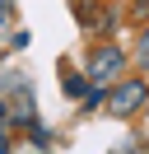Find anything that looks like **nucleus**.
<instances>
[{
  "label": "nucleus",
  "mask_w": 149,
  "mask_h": 154,
  "mask_svg": "<svg viewBox=\"0 0 149 154\" xmlns=\"http://www.w3.org/2000/svg\"><path fill=\"white\" fill-rule=\"evenodd\" d=\"M121 66H126V51H121L117 42H98V47L89 51V79L98 89H107L112 79H121Z\"/></svg>",
  "instance_id": "nucleus-2"
},
{
  "label": "nucleus",
  "mask_w": 149,
  "mask_h": 154,
  "mask_svg": "<svg viewBox=\"0 0 149 154\" xmlns=\"http://www.w3.org/2000/svg\"><path fill=\"white\" fill-rule=\"evenodd\" d=\"M5 122H9V107H5V103H0V126H5Z\"/></svg>",
  "instance_id": "nucleus-5"
},
{
  "label": "nucleus",
  "mask_w": 149,
  "mask_h": 154,
  "mask_svg": "<svg viewBox=\"0 0 149 154\" xmlns=\"http://www.w3.org/2000/svg\"><path fill=\"white\" fill-rule=\"evenodd\" d=\"M144 103H149V84H144L140 75H130V79H112V84H107V112L121 117V122H126V117H135Z\"/></svg>",
  "instance_id": "nucleus-1"
},
{
  "label": "nucleus",
  "mask_w": 149,
  "mask_h": 154,
  "mask_svg": "<svg viewBox=\"0 0 149 154\" xmlns=\"http://www.w3.org/2000/svg\"><path fill=\"white\" fill-rule=\"evenodd\" d=\"M135 61H140V66H149V28L140 33V42H135Z\"/></svg>",
  "instance_id": "nucleus-3"
},
{
  "label": "nucleus",
  "mask_w": 149,
  "mask_h": 154,
  "mask_svg": "<svg viewBox=\"0 0 149 154\" xmlns=\"http://www.w3.org/2000/svg\"><path fill=\"white\" fill-rule=\"evenodd\" d=\"M61 84H65V94H70V98H74V94H79V89H84V79H79V75H65V79H61Z\"/></svg>",
  "instance_id": "nucleus-4"
}]
</instances>
